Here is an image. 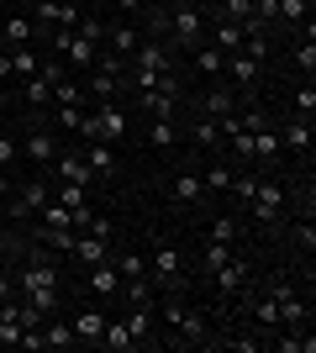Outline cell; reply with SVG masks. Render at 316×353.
<instances>
[{
	"label": "cell",
	"instance_id": "obj_1",
	"mask_svg": "<svg viewBox=\"0 0 316 353\" xmlns=\"http://www.w3.org/2000/svg\"><path fill=\"white\" fill-rule=\"evenodd\" d=\"M27 259L11 269V280H16V295H27L32 306H43L48 316L59 311V290H63V280H59V269H53V253L37 243V248H21Z\"/></svg>",
	"mask_w": 316,
	"mask_h": 353
},
{
	"label": "cell",
	"instance_id": "obj_2",
	"mask_svg": "<svg viewBox=\"0 0 316 353\" xmlns=\"http://www.w3.org/2000/svg\"><path fill=\"white\" fill-rule=\"evenodd\" d=\"M158 322H164L169 332H180L174 343H185V348H206V343H211V322H206V311L190 306V301H185V290L158 295Z\"/></svg>",
	"mask_w": 316,
	"mask_h": 353
},
{
	"label": "cell",
	"instance_id": "obj_3",
	"mask_svg": "<svg viewBox=\"0 0 316 353\" xmlns=\"http://www.w3.org/2000/svg\"><path fill=\"white\" fill-rule=\"evenodd\" d=\"M127 132H132V105H127V101L90 105V111H85V127H79L85 143H121Z\"/></svg>",
	"mask_w": 316,
	"mask_h": 353
},
{
	"label": "cell",
	"instance_id": "obj_4",
	"mask_svg": "<svg viewBox=\"0 0 316 353\" xmlns=\"http://www.w3.org/2000/svg\"><path fill=\"white\" fill-rule=\"evenodd\" d=\"M48 201H53V179L27 174V179H16L11 195L0 201V216H11V221H32V216H43Z\"/></svg>",
	"mask_w": 316,
	"mask_h": 353
},
{
	"label": "cell",
	"instance_id": "obj_5",
	"mask_svg": "<svg viewBox=\"0 0 316 353\" xmlns=\"http://www.w3.org/2000/svg\"><path fill=\"white\" fill-rule=\"evenodd\" d=\"M248 216H253L258 227H285L290 190H285V179H280V174H258V190H253V201H248Z\"/></svg>",
	"mask_w": 316,
	"mask_h": 353
},
{
	"label": "cell",
	"instance_id": "obj_6",
	"mask_svg": "<svg viewBox=\"0 0 316 353\" xmlns=\"http://www.w3.org/2000/svg\"><path fill=\"white\" fill-rule=\"evenodd\" d=\"M185 280H190L185 253L174 248V243H153V253H148V285L158 295H169V290H185Z\"/></svg>",
	"mask_w": 316,
	"mask_h": 353
},
{
	"label": "cell",
	"instance_id": "obj_7",
	"mask_svg": "<svg viewBox=\"0 0 316 353\" xmlns=\"http://www.w3.org/2000/svg\"><path fill=\"white\" fill-rule=\"evenodd\" d=\"M121 322H127V332H132L137 348H153L158 343V295H132V301H121Z\"/></svg>",
	"mask_w": 316,
	"mask_h": 353
},
{
	"label": "cell",
	"instance_id": "obj_8",
	"mask_svg": "<svg viewBox=\"0 0 316 353\" xmlns=\"http://www.w3.org/2000/svg\"><path fill=\"white\" fill-rule=\"evenodd\" d=\"M238 105H242V95L227 85V79H206V90L196 95V117H216L222 121V117H232Z\"/></svg>",
	"mask_w": 316,
	"mask_h": 353
},
{
	"label": "cell",
	"instance_id": "obj_9",
	"mask_svg": "<svg viewBox=\"0 0 316 353\" xmlns=\"http://www.w3.org/2000/svg\"><path fill=\"white\" fill-rule=\"evenodd\" d=\"M21 153H27V163H32V169H48V163L59 159V143H53V132H48V117H32V121H27Z\"/></svg>",
	"mask_w": 316,
	"mask_h": 353
},
{
	"label": "cell",
	"instance_id": "obj_10",
	"mask_svg": "<svg viewBox=\"0 0 316 353\" xmlns=\"http://www.w3.org/2000/svg\"><path fill=\"white\" fill-rule=\"evenodd\" d=\"M211 285H216V295H227V301H232V295H242L248 285H253V264H248V259L232 248V259H227V264L211 274Z\"/></svg>",
	"mask_w": 316,
	"mask_h": 353
},
{
	"label": "cell",
	"instance_id": "obj_11",
	"mask_svg": "<svg viewBox=\"0 0 316 353\" xmlns=\"http://www.w3.org/2000/svg\"><path fill=\"white\" fill-rule=\"evenodd\" d=\"M169 195H174V206H190V211H206V206H211L200 169H180V174H174V185H169Z\"/></svg>",
	"mask_w": 316,
	"mask_h": 353
},
{
	"label": "cell",
	"instance_id": "obj_12",
	"mask_svg": "<svg viewBox=\"0 0 316 353\" xmlns=\"http://www.w3.org/2000/svg\"><path fill=\"white\" fill-rule=\"evenodd\" d=\"M280 143H285V153H295V159H311V143H316V117H290L285 127H280Z\"/></svg>",
	"mask_w": 316,
	"mask_h": 353
},
{
	"label": "cell",
	"instance_id": "obj_13",
	"mask_svg": "<svg viewBox=\"0 0 316 353\" xmlns=\"http://www.w3.org/2000/svg\"><path fill=\"white\" fill-rule=\"evenodd\" d=\"M258 74H264V63L248 59L242 48H238V53H227V63H222V79H227L232 90H253V85H258Z\"/></svg>",
	"mask_w": 316,
	"mask_h": 353
},
{
	"label": "cell",
	"instance_id": "obj_14",
	"mask_svg": "<svg viewBox=\"0 0 316 353\" xmlns=\"http://www.w3.org/2000/svg\"><path fill=\"white\" fill-rule=\"evenodd\" d=\"M0 43H6V48H37V21H32L27 11H6V21H0Z\"/></svg>",
	"mask_w": 316,
	"mask_h": 353
},
{
	"label": "cell",
	"instance_id": "obj_15",
	"mask_svg": "<svg viewBox=\"0 0 316 353\" xmlns=\"http://www.w3.org/2000/svg\"><path fill=\"white\" fill-rule=\"evenodd\" d=\"M69 327H74V343H85V348H101L105 311H101V306H79L74 316H69Z\"/></svg>",
	"mask_w": 316,
	"mask_h": 353
},
{
	"label": "cell",
	"instance_id": "obj_16",
	"mask_svg": "<svg viewBox=\"0 0 316 353\" xmlns=\"http://www.w3.org/2000/svg\"><path fill=\"white\" fill-rule=\"evenodd\" d=\"M48 169H53V179H69V185H95L85 153H74V148H59V159L48 163Z\"/></svg>",
	"mask_w": 316,
	"mask_h": 353
},
{
	"label": "cell",
	"instance_id": "obj_17",
	"mask_svg": "<svg viewBox=\"0 0 316 353\" xmlns=\"http://www.w3.org/2000/svg\"><path fill=\"white\" fill-rule=\"evenodd\" d=\"M137 111H143V117H180V95H169V90H137Z\"/></svg>",
	"mask_w": 316,
	"mask_h": 353
},
{
	"label": "cell",
	"instance_id": "obj_18",
	"mask_svg": "<svg viewBox=\"0 0 316 353\" xmlns=\"http://www.w3.org/2000/svg\"><path fill=\"white\" fill-rule=\"evenodd\" d=\"M137 43H143V32H137L127 16H121V21H105V43L101 48H111V53H121V59H132Z\"/></svg>",
	"mask_w": 316,
	"mask_h": 353
},
{
	"label": "cell",
	"instance_id": "obj_19",
	"mask_svg": "<svg viewBox=\"0 0 316 353\" xmlns=\"http://www.w3.org/2000/svg\"><path fill=\"white\" fill-rule=\"evenodd\" d=\"M90 295H95V301H116V295H121V274H116L111 259L90 264Z\"/></svg>",
	"mask_w": 316,
	"mask_h": 353
},
{
	"label": "cell",
	"instance_id": "obj_20",
	"mask_svg": "<svg viewBox=\"0 0 316 353\" xmlns=\"http://www.w3.org/2000/svg\"><path fill=\"white\" fill-rule=\"evenodd\" d=\"M143 143H148L153 153H169V148H180V121H169V117H153L148 127H143Z\"/></svg>",
	"mask_w": 316,
	"mask_h": 353
},
{
	"label": "cell",
	"instance_id": "obj_21",
	"mask_svg": "<svg viewBox=\"0 0 316 353\" xmlns=\"http://www.w3.org/2000/svg\"><path fill=\"white\" fill-rule=\"evenodd\" d=\"M185 132H190V143H196L200 153H222V121L216 117H196Z\"/></svg>",
	"mask_w": 316,
	"mask_h": 353
},
{
	"label": "cell",
	"instance_id": "obj_22",
	"mask_svg": "<svg viewBox=\"0 0 316 353\" xmlns=\"http://www.w3.org/2000/svg\"><path fill=\"white\" fill-rule=\"evenodd\" d=\"M222 63H227V53L216 43H200L196 53H190V69H196V79H222Z\"/></svg>",
	"mask_w": 316,
	"mask_h": 353
},
{
	"label": "cell",
	"instance_id": "obj_23",
	"mask_svg": "<svg viewBox=\"0 0 316 353\" xmlns=\"http://www.w3.org/2000/svg\"><path fill=\"white\" fill-rule=\"evenodd\" d=\"M69 259H74V264H101V259H111V243H105V237H95V232H79L74 237V253H69Z\"/></svg>",
	"mask_w": 316,
	"mask_h": 353
},
{
	"label": "cell",
	"instance_id": "obj_24",
	"mask_svg": "<svg viewBox=\"0 0 316 353\" xmlns=\"http://www.w3.org/2000/svg\"><path fill=\"white\" fill-rule=\"evenodd\" d=\"M85 163L95 179H111L116 174V143H85Z\"/></svg>",
	"mask_w": 316,
	"mask_h": 353
},
{
	"label": "cell",
	"instance_id": "obj_25",
	"mask_svg": "<svg viewBox=\"0 0 316 353\" xmlns=\"http://www.w3.org/2000/svg\"><path fill=\"white\" fill-rule=\"evenodd\" d=\"M43 348H48V353H53V348H59V353H63V348H79V343H74V327L63 322L59 311L43 322Z\"/></svg>",
	"mask_w": 316,
	"mask_h": 353
},
{
	"label": "cell",
	"instance_id": "obj_26",
	"mask_svg": "<svg viewBox=\"0 0 316 353\" xmlns=\"http://www.w3.org/2000/svg\"><path fill=\"white\" fill-rule=\"evenodd\" d=\"M101 348H105V353H132V348H137V343H132V332H127V322H121V316H105Z\"/></svg>",
	"mask_w": 316,
	"mask_h": 353
},
{
	"label": "cell",
	"instance_id": "obj_27",
	"mask_svg": "<svg viewBox=\"0 0 316 353\" xmlns=\"http://www.w3.org/2000/svg\"><path fill=\"white\" fill-rule=\"evenodd\" d=\"M6 53H11V79H16V85L43 69V53H37V48H6Z\"/></svg>",
	"mask_w": 316,
	"mask_h": 353
},
{
	"label": "cell",
	"instance_id": "obj_28",
	"mask_svg": "<svg viewBox=\"0 0 316 353\" xmlns=\"http://www.w3.org/2000/svg\"><path fill=\"white\" fill-rule=\"evenodd\" d=\"M238 237H242V227H238V216H211V227H206V243H222V248H238Z\"/></svg>",
	"mask_w": 316,
	"mask_h": 353
},
{
	"label": "cell",
	"instance_id": "obj_29",
	"mask_svg": "<svg viewBox=\"0 0 316 353\" xmlns=\"http://www.w3.org/2000/svg\"><path fill=\"white\" fill-rule=\"evenodd\" d=\"M232 169H238V163H227L222 153H216V163H206V169H200V179H206V195H227V185H232Z\"/></svg>",
	"mask_w": 316,
	"mask_h": 353
},
{
	"label": "cell",
	"instance_id": "obj_30",
	"mask_svg": "<svg viewBox=\"0 0 316 353\" xmlns=\"http://www.w3.org/2000/svg\"><path fill=\"white\" fill-rule=\"evenodd\" d=\"M253 190H258V169H232V185H227V195H232V201H238L242 211H248Z\"/></svg>",
	"mask_w": 316,
	"mask_h": 353
},
{
	"label": "cell",
	"instance_id": "obj_31",
	"mask_svg": "<svg viewBox=\"0 0 316 353\" xmlns=\"http://www.w3.org/2000/svg\"><path fill=\"white\" fill-rule=\"evenodd\" d=\"M111 264H116V274H121V285H137V280H148V259L143 253H111Z\"/></svg>",
	"mask_w": 316,
	"mask_h": 353
},
{
	"label": "cell",
	"instance_id": "obj_32",
	"mask_svg": "<svg viewBox=\"0 0 316 353\" xmlns=\"http://www.w3.org/2000/svg\"><path fill=\"white\" fill-rule=\"evenodd\" d=\"M48 127L79 132V127H85V105H48Z\"/></svg>",
	"mask_w": 316,
	"mask_h": 353
},
{
	"label": "cell",
	"instance_id": "obj_33",
	"mask_svg": "<svg viewBox=\"0 0 316 353\" xmlns=\"http://www.w3.org/2000/svg\"><path fill=\"white\" fill-rule=\"evenodd\" d=\"M227 259H232V248H222V243H206V248H200V274L211 280V274H216Z\"/></svg>",
	"mask_w": 316,
	"mask_h": 353
},
{
	"label": "cell",
	"instance_id": "obj_34",
	"mask_svg": "<svg viewBox=\"0 0 316 353\" xmlns=\"http://www.w3.org/2000/svg\"><path fill=\"white\" fill-rule=\"evenodd\" d=\"M74 32H79V37H85V43H95V48L105 43V21H101V16H95V11H85V16H79V21H74Z\"/></svg>",
	"mask_w": 316,
	"mask_h": 353
},
{
	"label": "cell",
	"instance_id": "obj_35",
	"mask_svg": "<svg viewBox=\"0 0 316 353\" xmlns=\"http://www.w3.org/2000/svg\"><path fill=\"white\" fill-rule=\"evenodd\" d=\"M295 117H316V85H311V79L295 85Z\"/></svg>",
	"mask_w": 316,
	"mask_h": 353
},
{
	"label": "cell",
	"instance_id": "obj_36",
	"mask_svg": "<svg viewBox=\"0 0 316 353\" xmlns=\"http://www.w3.org/2000/svg\"><path fill=\"white\" fill-rule=\"evenodd\" d=\"M295 248H301V253H316V221H311V211L295 221Z\"/></svg>",
	"mask_w": 316,
	"mask_h": 353
},
{
	"label": "cell",
	"instance_id": "obj_37",
	"mask_svg": "<svg viewBox=\"0 0 316 353\" xmlns=\"http://www.w3.org/2000/svg\"><path fill=\"white\" fill-rule=\"evenodd\" d=\"M11 159H16V143L0 132V169H11Z\"/></svg>",
	"mask_w": 316,
	"mask_h": 353
},
{
	"label": "cell",
	"instance_id": "obj_38",
	"mask_svg": "<svg viewBox=\"0 0 316 353\" xmlns=\"http://www.w3.org/2000/svg\"><path fill=\"white\" fill-rule=\"evenodd\" d=\"M6 79H11V53L0 48V85H6ZM11 85H16V79H11Z\"/></svg>",
	"mask_w": 316,
	"mask_h": 353
},
{
	"label": "cell",
	"instance_id": "obj_39",
	"mask_svg": "<svg viewBox=\"0 0 316 353\" xmlns=\"http://www.w3.org/2000/svg\"><path fill=\"white\" fill-rule=\"evenodd\" d=\"M6 111H11V90L0 85V117H6Z\"/></svg>",
	"mask_w": 316,
	"mask_h": 353
},
{
	"label": "cell",
	"instance_id": "obj_40",
	"mask_svg": "<svg viewBox=\"0 0 316 353\" xmlns=\"http://www.w3.org/2000/svg\"><path fill=\"white\" fill-rule=\"evenodd\" d=\"M6 195H11V174H6V169H0V201H6Z\"/></svg>",
	"mask_w": 316,
	"mask_h": 353
},
{
	"label": "cell",
	"instance_id": "obj_41",
	"mask_svg": "<svg viewBox=\"0 0 316 353\" xmlns=\"http://www.w3.org/2000/svg\"><path fill=\"white\" fill-rule=\"evenodd\" d=\"M32 6H37V0H11V11H32Z\"/></svg>",
	"mask_w": 316,
	"mask_h": 353
},
{
	"label": "cell",
	"instance_id": "obj_42",
	"mask_svg": "<svg viewBox=\"0 0 316 353\" xmlns=\"http://www.w3.org/2000/svg\"><path fill=\"white\" fill-rule=\"evenodd\" d=\"M137 6H143V11H153V6H164V0H137Z\"/></svg>",
	"mask_w": 316,
	"mask_h": 353
},
{
	"label": "cell",
	"instance_id": "obj_43",
	"mask_svg": "<svg viewBox=\"0 0 316 353\" xmlns=\"http://www.w3.org/2000/svg\"><path fill=\"white\" fill-rule=\"evenodd\" d=\"M74 6H79V11H90V0H74Z\"/></svg>",
	"mask_w": 316,
	"mask_h": 353
},
{
	"label": "cell",
	"instance_id": "obj_44",
	"mask_svg": "<svg viewBox=\"0 0 316 353\" xmlns=\"http://www.w3.org/2000/svg\"><path fill=\"white\" fill-rule=\"evenodd\" d=\"M0 6H6V0H0Z\"/></svg>",
	"mask_w": 316,
	"mask_h": 353
},
{
	"label": "cell",
	"instance_id": "obj_45",
	"mask_svg": "<svg viewBox=\"0 0 316 353\" xmlns=\"http://www.w3.org/2000/svg\"><path fill=\"white\" fill-rule=\"evenodd\" d=\"M0 353H6V348H0Z\"/></svg>",
	"mask_w": 316,
	"mask_h": 353
}]
</instances>
